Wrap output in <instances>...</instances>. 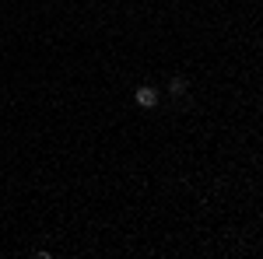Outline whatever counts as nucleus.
<instances>
[{
    "mask_svg": "<svg viewBox=\"0 0 263 259\" xmlns=\"http://www.w3.org/2000/svg\"><path fill=\"white\" fill-rule=\"evenodd\" d=\"M134 102H137L141 109H155V105H158V91H155L151 84H141V88L134 91Z\"/></svg>",
    "mask_w": 263,
    "mask_h": 259,
    "instance_id": "f257e3e1",
    "label": "nucleus"
},
{
    "mask_svg": "<svg viewBox=\"0 0 263 259\" xmlns=\"http://www.w3.org/2000/svg\"><path fill=\"white\" fill-rule=\"evenodd\" d=\"M168 91L172 95H186V77H172L168 81Z\"/></svg>",
    "mask_w": 263,
    "mask_h": 259,
    "instance_id": "f03ea898",
    "label": "nucleus"
},
{
    "mask_svg": "<svg viewBox=\"0 0 263 259\" xmlns=\"http://www.w3.org/2000/svg\"><path fill=\"white\" fill-rule=\"evenodd\" d=\"M0 182H4V175H0Z\"/></svg>",
    "mask_w": 263,
    "mask_h": 259,
    "instance_id": "7ed1b4c3",
    "label": "nucleus"
}]
</instances>
